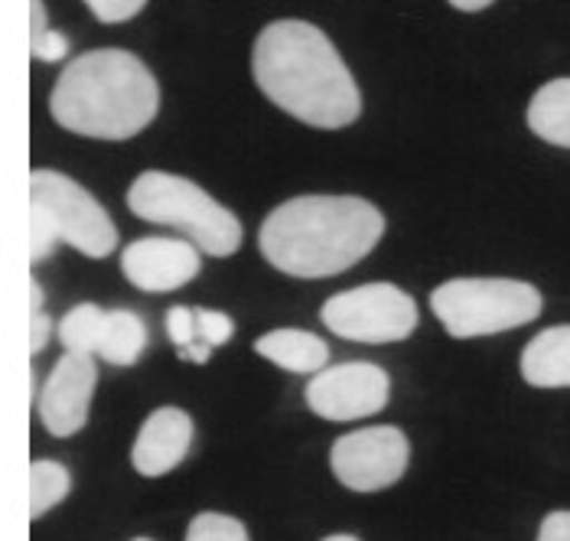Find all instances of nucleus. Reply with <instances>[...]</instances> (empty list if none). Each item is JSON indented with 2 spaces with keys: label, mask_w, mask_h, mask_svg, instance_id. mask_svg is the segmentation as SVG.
<instances>
[{
  "label": "nucleus",
  "mask_w": 570,
  "mask_h": 541,
  "mask_svg": "<svg viewBox=\"0 0 570 541\" xmlns=\"http://www.w3.org/2000/svg\"><path fill=\"white\" fill-rule=\"evenodd\" d=\"M258 89L291 118L336 131L362 115V95L330 37L304 20L264 27L252 52Z\"/></svg>",
  "instance_id": "obj_1"
},
{
  "label": "nucleus",
  "mask_w": 570,
  "mask_h": 541,
  "mask_svg": "<svg viewBox=\"0 0 570 541\" xmlns=\"http://www.w3.org/2000/svg\"><path fill=\"white\" fill-rule=\"evenodd\" d=\"M385 235V216L362 196H297L281 203L258 232L267 265L291 277H333L355 268Z\"/></svg>",
  "instance_id": "obj_2"
},
{
  "label": "nucleus",
  "mask_w": 570,
  "mask_h": 541,
  "mask_svg": "<svg viewBox=\"0 0 570 541\" xmlns=\"http://www.w3.org/2000/svg\"><path fill=\"white\" fill-rule=\"evenodd\" d=\"M160 108L150 69L125 49H95L72 59L49 98L59 128L95 140H131Z\"/></svg>",
  "instance_id": "obj_3"
},
{
  "label": "nucleus",
  "mask_w": 570,
  "mask_h": 541,
  "mask_svg": "<svg viewBox=\"0 0 570 541\" xmlns=\"http://www.w3.org/2000/svg\"><path fill=\"white\" fill-rule=\"evenodd\" d=\"M128 209L137 219L183 232L199 252L213 258H228L242 248V223L216 203L199 183L147 170L128 189Z\"/></svg>",
  "instance_id": "obj_4"
},
{
  "label": "nucleus",
  "mask_w": 570,
  "mask_h": 541,
  "mask_svg": "<svg viewBox=\"0 0 570 541\" xmlns=\"http://www.w3.org/2000/svg\"><path fill=\"white\" fill-rule=\"evenodd\" d=\"M431 311L453 340H476L538 319L541 291L515 277H453L431 294Z\"/></svg>",
  "instance_id": "obj_5"
},
{
  "label": "nucleus",
  "mask_w": 570,
  "mask_h": 541,
  "mask_svg": "<svg viewBox=\"0 0 570 541\" xmlns=\"http://www.w3.org/2000/svg\"><path fill=\"white\" fill-rule=\"evenodd\" d=\"M30 213L43 216L59 242L86 258H108L118 248V228L105 206L76 180L56 170H33Z\"/></svg>",
  "instance_id": "obj_6"
},
{
  "label": "nucleus",
  "mask_w": 570,
  "mask_h": 541,
  "mask_svg": "<svg viewBox=\"0 0 570 541\" xmlns=\"http://www.w3.org/2000/svg\"><path fill=\"white\" fill-rule=\"evenodd\" d=\"M323 326L350 343H401L417 329V304L395 284L375 281L340 291L323 304Z\"/></svg>",
  "instance_id": "obj_7"
},
{
  "label": "nucleus",
  "mask_w": 570,
  "mask_h": 541,
  "mask_svg": "<svg viewBox=\"0 0 570 541\" xmlns=\"http://www.w3.org/2000/svg\"><path fill=\"white\" fill-rule=\"evenodd\" d=\"M407 460L411 444L404 431L392 424L343 434L330 451V466L336 480L352 493H379L395 486L407 470Z\"/></svg>",
  "instance_id": "obj_8"
},
{
  "label": "nucleus",
  "mask_w": 570,
  "mask_h": 541,
  "mask_svg": "<svg viewBox=\"0 0 570 541\" xmlns=\"http://www.w3.org/2000/svg\"><path fill=\"white\" fill-rule=\"evenodd\" d=\"M392 378L375 362H343L326 365L307 382V407L326 421H358L372 417L389 405Z\"/></svg>",
  "instance_id": "obj_9"
},
{
  "label": "nucleus",
  "mask_w": 570,
  "mask_h": 541,
  "mask_svg": "<svg viewBox=\"0 0 570 541\" xmlns=\"http://www.w3.org/2000/svg\"><path fill=\"white\" fill-rule=\"evenodd\" d=\"M95 385H98L95 356L66 353L52 365L43 392L37 395L40 421L52 437H72L86 427Z\"/></svg>",
  "instance_id": "obj_10"
},
{
  "label": "nucleus",
  "mask_w": 570,
  "mask_h": 541,
  "mask_svg": "<svg viewBox=\"0 0 570 541\" xmlns=\"http://www.w3.org/2000/svg\"><path fill=\"white\" fill-rule=\"evenodd\" d=\"M121 270L137 291L167 294L186 287L199 270V248L186 238H137L121 252Z\"/></svg>",
  "instance_id": "obj_11"
},
{
  "label": "nucleus",
  "mask_w": 570,
  "mask_h": 541,
  "mask_svg": "<svg viewBox=\"0 0 570 541\" xmlns=\"http://www.w3.org/2000/svg\"><path fill=\"white\" fill-rule=\"evenodd\" d=\"M193 447V417L183 407H157L137 431L131 463L140 476L176 470Z\"/></svg>",
  "instance_id": "obj_12"
},
{
  "label": "nucleus",
  "mask_w": 570,
  "mask_h": 541,
  "mask_svg": "<svg viewBox=\"0 0 570 541\" xmlns=\"http://www.w3.org/2000/svg\"><path fill=\"white\" fill-rule=\"evenodd\" d=\"M522 378L534 388H570V323L548 326L528 343Z\"/></svg>",
  "instance_id": "obj_13"
},
{
  "label": "nucleus",
  "mask_w": 570,
  "mask_h": 541,
  "mask_svg": "<svg viewBox=\"0 0 570 541\" xmlns=\"http://www.w3.org/2000/svg\"><path fill=\"white\" fill-rule=\"evenodd\" d=\"M255 353L262 360L274 362L277 368H287L294 375H316L320 368H326L330 362V346L309 333V329H294V326H284V329H271L258 336L255 343Z\"/></svg>",
  "instance_id": "obj_14"
},
{
  "label": "nucleus",
  "mask_w": 570,
  "mask_h": 541,
  "mask_svg": "<svg viewBox=\"0 0 570 541\" xmlns=\"http://www.w3.org/2000/svg\"><path fill=\"white\" fill-rule=\"evenodd\" d=\"M528 128L554 147H570V79H554L534 91Z\"/></svg>",
  "instance_id": "obj_15"
},
{
  "label": "nucleus",
  "mask_w": 570,
  "mask_h": 541,
  "mask_svg": "<svg viewBox=\"0 0 570 541\" xmlns=\"http://www.w3.org/2000/svg\"><path fill=\"white\" fill-rule=\"evenodd\" d=\"M147 346V326L131 311H105L95 356L108 365H134Z\"/></svg>",
  "instance_id": "obj_16"
},
{
  "label": "nucleus",
  "mask_w": 570,
  "mask_h": 541,
  "mask_svg": "<svg viewBox=\"0 0 570 541\" xmlns=\"http://www.w3.org/2000/svg\"><path fill=\"white\" fill-rule=\"evenodd\" d=\"M72 490V476L59 460H33L30 466V519L46 515Z\"/></svg>",
  "instance_id": "obj_17"
},
{
  "label": "nucleus",
  "mask_w": 570,
  "mask_h": 541,
  "mask_svg": "<svg viewBox=\"0 0 570 541\" xmlns=\"http://www.w3.org/2000/svg\"><path fill=\"white\" fill-rule=\"evenodd\" d=\"M101 319H105V311L95 307V304H79V307H72L69 314L62 316L59 319V343L66 346V353L95 356Z\"/></svg>",
  "instance_id": "obj_18"
},
{
  "label": "nucleus",
  "mask_w": 570,
  "mask_h": 541,
  "mask_svg": "<svg viewBox=\"0 0 570 541\" xmlns=\"http://www.w3.org/2000/svg\"><path fill=\"white\" fill-rule=\"evenodd\" d=\"M196 314V343L189 350H179V356L196 365L213 360V350L225 346L235 333V323L232 316L219 314V311H193Z\"/></svg>",
  "instance_id": "obj_19"
},
{
  "label": "nucleus",
  "mask_w": 570,
  "mask_h": 541,
  "mask_svg": "<svg viewBox=\"0 0 570 541\" xmlns=\"http://www.w3.org/2000/svg\"><path fill=\"white\" fill-rule=\"evenodd\" d=\"M30 52L37 62H62L69 56V40L59 30H49L43 0H30Z\"/></svg>",
  "instance_id": "obj_20"
},
{
  "label": "nucleus",
  "mask_w": 570,
  "mask_h": 541,
  "mask_svg": "<svg viewBox=\"0 0 570 541\" xmlns=\"http://www.w3.org/2000/svg\"><path fill=\"white\" fill-rule=\"evenodd\" d=\"M186 541H252L245 525L232 515H222V512H199L193 522H189V532Z\"/></svg>",
  "instance_id": "obj_21"
},
{
  "label": "nucleus",
  "mask_w": 570,
  "mask_h": 541,
  "mask_svg": "<svg viewBox=\"0 0 570 541\" xmlns=\"http://www.w3.org/2000/svg\"><path fill=\"white\" fill-rule=\"evenodd\" d=\"M86 3L91 17L101 23H125L147 7V0H86Z\"/></svg>",
  "instance_id": "obj_22"
},
{
  "label": "nucleus",
  "mask_w": 570,
  "mask_h": 541,
  "mask_svg": "<svg viewBox=\"0 0 570 541\" xmlns=\"http://www.w3.org/2000/svg\"><path fill=\"white\" fill-rule=\"evenodd\" d=\"M167 336L174 340L176 353L189 350L196 343V314L193 307H174L167 311Z\"/></svg>",
  "instance_id": "obj_23"
},
{
  "label": "nucleus",
  "mask_w": 570,
  "mask_h": 541,
  "mask_svg": "<svg viewBox=\"0 0 570 541\" xmlns=\"http://www.w3.org/2000/svg\"><path fill=\"white\" fill-rule=\"evenodd\" d=\"M538 541H570V509L551 512L538 529Z\"/></svg>",
  "instance_id": "obj_24"
},
{
  "label": "nucleus",
  "mask_w": 570,
  "mask_h": 541,
  "mask_svg": "<svg viewBox=\"0 0 570 541\" xmlns=\"http://www.w3.org/2000/svg\"><path fill=\"white\" fill-rule=\"evenodd\" d=\"M49 336H52V319H49L43 311H40V314H30V353H33V356L43 353Z\"/></svg>",
  "instance_id": "obj_25"
},
{
  "label": "nucleus",
  "mask_w": 570,
  "mask_h": 541,
  "mask_svg": "<svg viewBox=\"0 0 570 541\" xmlns=\"http://www.w3.org/2000/svg\"><path fill=\"white\" fill-rule=\"evenodd\" d=\"M43 287H40V281H30V314H40L43 311Z\"/></svg>",
  "instance_id": "obj_26"
},
{
  "label": "nucleus",
  "mask_w": 570,
  "mask_h": 541,
  "mask_svg": "<svg viewBox=\"0 0 570 541\" xmlns=\"http://www.w3.org/2000/svg\"><path fill=\"white\" fill-rule=\"evenodd\" d=\"M456 10H463V13H476V10H485L492 0H450Z\"/></svg>",
  "instance_id": "obj_27"
},
{
  "label": "nucleus",
  "mask_w": 570,
  "mask_h": 541,
  "mask_svg": "<svg viewBox=\"0 0 570 541\" xmlns=\"http://www.w3.org/2000/svg\"><path fill=\"white\" fill-rule=\"evenodd\" d=\"M323 541H358L355 535H330V539H323Z\"/></svg>",
  "instance_id": "obj_28"
},
{
  "label": "nucleus",
  "mask_w": 570,
  "mask_h": 541,
  "mask_svg": "<svg viewBox=\"0 0 570 541\" xmlns=\"http://www.w3.org/2000/svg\"><path fill=\"white\" fill-rule=\"evenodd\" d=\"M134 541H150V539H134Z\"/></svg>",
  "instance_id": "obj_29"
}]
</instances>
